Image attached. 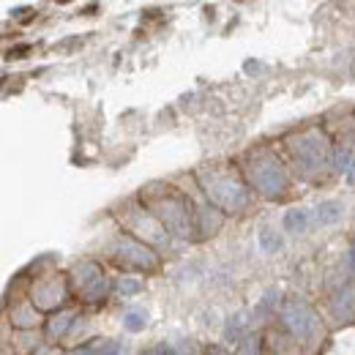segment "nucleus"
<instances>
[{"label":"nucleus","mask_w":355,"mask_h":355,"mask_svg":"<svg viewBox=\"0 0 355 355\" xmlns=\"http://www.w3.org/2000/svg\"><path fill=\"white\" fill-rule=\"evenodd\" d=\"M342 214H345V205L336 202V200H328V202H320V205L314 208V222L320 224V227H328V224L339 222Z\"/></svg>","instance_id":"nucleus-9"},{"label":"nucleus","mask_w":355,"mask_h":355,"mask_svg":"<svg viewBox=\"0 0 355 355\" xmlns=\"http://www.w3.org/2000/svg\"><path fill=\"white\" fill-rule=\"evenodd\" d=\"M74 355H90V350H83V353H74Z\"/></svg>","instance_id":"nucleus-19"},{"label":"nucleus","mask_w":355,"mask_h":355,"mask_svg":"<svg viewBox=\"0 0 355 355\" xmlns=\"http://www.w3.org/2000/svg\"><path fill=\"white\" fill-rule=\"evenodd\" d=\"M350 263H353V270H355V246H353V252H350Z\"/></svg>","instance_id":"nucleus-18"},{"label":"nucleus","mask_w":355,"mask_h":355,"mask_svg":"<svg viewBox=\"0 0 355 355\" xmlns=\"http://www.w3.org/2000/svg\"><path fill=\"white\" fill-rule=\"evenodd\" d=\"M353 153L347 150V148H342V150H336V170L339 173H347L350 170V164H353Z\"/></svg>","instance_id":"nucleus-16"},{"label":"nucleus","mask_w":355,"mask_h":355,"mask_svg":"<svg viewBox=\"0 0 355 355\" xmlns=\"http://www.w3.org/2000/svg\"><path fill=\"white\" fill-rule=\"evenodd\" d=\"M71 317H74L71 311H60V314H55V317L49 320V334H52V336H63L66 328L71 325Z\"/></svg>","instance_id":"nucleus-11"},{"label":"nucleus","mask_w":355,"mask_h":355,"mask_svg":"<svg viewBox=\"0 0 355 355\" xmlns=\"http://www.w3.org/2000/svg\"><path fill=\"white\" fill-rule=\"evenodd\" d=\"M282 322L298 339H309L311 334L317 331V314L304 301H298V298L284 301V306H282Z\"/></svg>","instance_id":"nucleus-5"},{"label":"nucleus","mask_w":355,"mask_h":355,"mask_svg":"<svg viewBox=\"0 0 355 355\" xmlns=\"http://www.w3.org/2000/svg\"><path fill=\"white\" fill-rule=\"evenodd\" d=\"M115 257H118L121 266H132L137 270H153L156 268V254L145 243L132 241V238H123L118 243V254Z\"/></svg>","instance_id":"nucleus-7"},{"label":"nucleus","mask_w":355,"mask_h":355,"mask_svg":"<svg viewBox=\"0 0 355 355\" xmlns=\"http://www.w3.org/2000/svg\"><path fill=\"white\" fill-rule=\"evenodd\" d=\"M156 355H167V353H164V350H159V353H156Z\"/></svg>","instance_id":"nucleus-20"},{"label":"nucleus","mask_w":355,"mask_h":355,"mask_svg":"<svg viewBox=\"0 0 355 355\" xmlns=\"http://www.w3.org/2000/svg\"><path fill=\"white\" fill-rule=\"evenodd\" d=\"M211 202L222 211H241L246 205V189L230 175H200Z\"/></svg>","instance_id":"nucleus-3"},{"label":"nucleus","mask_w":355,"mask_h":355,"mask_svg":"<svg viewBox=\"0 0 355 355\" xmlns=\"http://www.w3.org/2000/svg\"><path fill=\"white\" fill-rule=\"evenodd\" d=\"M334 314L339 320H353L355 317V287H345L334 295V304H331Z\"/></svg>","instance_id":"nucleus-8"},{"label":"nucleus","mask_w":355,"mask_h":355,"mask_svg":"<svg viewBox=\"0 0 355 355\" xmlns=\"http://www.w3.org/2000/svg\"><path fill=\"white\" fill-rule=\"evenodd\" d=\"M293 156L306 167V170H322L331 164V145L328 137L317 129L304 132L298 139H293Z\"/></svg>","instance_id":"nucleus-2"},{"label":"nucleus","mask_w":355,"mask_h":355,"mask_svg":"<svg viewBox=\"0 0 355 355\" xmlns=\"http://www.w3.org/2000/svg\"><path fill=\"white\" fill-rule=\"evenodd\" d=\"M145 322H148V320H145V314H142V311L132 309V311H126V314H123V328H126V331H132V334H139V331L145 328Z\"/></svg>","instance_id":"nucleus-12"},{"label":"nucleus","mask_w":355,"mask_h":355,"mask_svg":"<svg viewBox=\"0 0 355 355\" xmlns=\"http://www.w3.org/2000/svg\"><path fill=\"white\" fill-rule=\"evenodd\" d=\"M260 246H263L266 252H276V249L282 246V241H279L270 230H263V232H260Z\"/></svg>","instance_id":"nucleus-15"},{"label":"nucleus","mask_w":355,"mask_h":355,"mask_svg":"<svg viewBox=\"0 0 355 355\" xmlns=\"http://www.w3.org/2000/svg\"><path fill=\"white\" fill-rule=\"evenodd\" d=\"M139 290H142V282H137V279H121V284H118V293L123 298H129V295L139 293Z\"/></svg>","instance_id":"nucleus-14"},{"label":"nucleus","mask_w":355,"mask_h":355,"mask_svg":"<svg viewBox=\"0 0 355 355\" xmlns=\"http://www.w3.org/2000/svg\"><path fill=\"white\" fill-rule=\"evenodd\" d=\"M347 180L355 183V159H353V164H350V170H347Z\"/></svg>","instance_id":"nucleus-17"},{"label":"nucleus","mask_w":355,"mask_h":355,"mask_svg":"<svg viewBox=\"0 0 355 355\" xmlns=\"http://www.w3.org/2000/svg\"><path fill=\"white\" fill-rule=\"evenodd\" d=\"M74 279H77V287H80V293L85 295V301H101V298L107 295V290H110L107 276L101 273V268L96 266V263H83V266H77Z\"/></svg>","instance_id":"nucleus-6"},{"label":"nucleus","mask_w":355,"mask_h":355,"mask_svg":"<svg viewBox=\"0 0 355 355\" xmlns=\"http://www.w3.org/2000/svg\"><path fill=\"white\" fill-rule=\"evenodd\" d=\"M150 208H153L156 219L162 222V227H167L170 232H175L180 238H189L191 214H189V202L180 194H175V191L156 194V197H150Z\"/></svg>","instance_id":"nucleus-1"},{"label":"nucleus","mask_w":355,"mask_h":355,"mask_svg":"<svg viewBox=\"0 0 355 355\" xmlns=\"http://www.w3.org/2000/svg\"><path fill=\"white\" fill-rule=\"evenodd\" d=\"M252 180H254V186L266 194V197H279L284 189H287V173H284V167L273 159V156H260L254 164H252Z\"/></svg>","instance_id":"nucleus-4"},{"label":"nucleus","mask_w":355,"mask_h":355,"mask_svg":"<svg viewBox=\"0 0 355 355\" xmlns=\"http://www.w3.org/2000/svg\"><path fill=\"white\" fill-rule=\"evenodd\" d=\"M309 227V211H301V208H293L284 214V230L287 232H306Z\"/></svg>","instance_id":"nucleus-10"},{"label":"nucleus","mask_w":355,"mask_h":355,"mask_svg":"<svg viewBox=\"0 0 355 355\" xmlns=\"http://www.w3.org/2000/svg\"><path fill=\"white\" fill-rule=\"evenodd\" d=\"M211 211H214V208H202V211H197V216H200V232H216V230L222 227V216L211 219Z\"/></svg>","instance_id":"nucleus-13"}]
</instances>
